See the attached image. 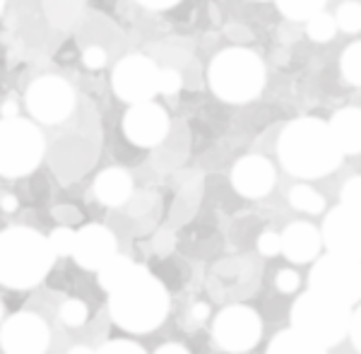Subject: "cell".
Masks as SVG:
<instances>
[{
    "label": "cell",
    "mask_w": 361,
    "mask_h": 354,
    "mask_svg": "<svg viewBox=\"0 0 361 354\" xmlns=\"http://www.w3.org/2000/svg\"><path fill=\"white\" fill-rule=\"evenodd\" d=\"M135 270H137L135 263H130V260L123 258V255H114V258L109 260L102 270H99V280H102L104 289L114 292V289H118Z\"/></svg>",
    "instance_id": "obj_20"
},
{
    "label": "cell",
    "mask_w": 361,
    "mask_h": 354,
    "mask_svg": "<svg viewBox=\"0 0 361 354\" xmlns=\"http://www.w3.org/2000/svg\"><path fill=\"white\" fill-rule=\"evenodd\" d=\"M73 255L82 268L102 270L116 255V236L106 227H102V224L82 227L78 231Z\"/></svg>",
    "instance_id": "obj_15"
},
{
    "label": "cell",
    "mask_w": 361,
    "mask_h": 354,
    "mask_svg": "<svg viewBox=\"0 0 361 354\" xmlns=\"http://www.w3.org/2000/svg\"><path fill=\"white\" fill-rule=\"evenodd\" d=\"M51 239L27 227H10L0 236V277L8 287H32L54 260Z\"/></svg>",
    "instance_id": "obj_3"
},
{
    "label": "cell",
    "mask_w": 361,
    "mask_h": 354,
    "mask_svg": "<svg viewBox=\"0 0 361 354\" xmlns=\"http://www.w3.org/2000/svg\"><path fill=\"white\" fill-rule=\"evenodd\" d=\"M258 251L263 255H277L282 251V236L275 231H263L258 239Z\"/></svg>",
    "instance_id": "obj_30"
},
{
    "label": "cell",
    "mask_w": 361,
    "mask_h": 354,
    "mask_svg": "<svg viewBox=\"0 0 361 354\" xmlns=\"http://www.w3.org/2000/svg\"><path fill=\"white\" fill-rule=\"evenodd\" d=\"M159 75L161 71L154 66V61H149L147 56L133 54L116 66L111 85L118 99H123L126 104H140L159 94Z\"/></svg>",
    "instance_id": "obj_9"
},
{
    "label": "cell",
    "mask_w": 361,
    "mask_h": 354,
    "mask_svg": "<svg viewBox=\"0 0 361 354\" xmlns=\"http://www.w3.org/2000/svg\"><path fill=\"white\" fill-rule=\"evenodd\" d=\"M267 354H325V345L294 328L279 333L267 347Z\"/></svg>",
    "instance_id": "obj_19"
},
{
    "label": "cell",
    "mask_w": 361,
    "mask_h": 354,
    "mask_svg": "<svg viewBox=\"0 0 361 354\" xmlns=\"http://www.w3.org/2000/svg\"><path fill=\"white\" fill-rule=\"evenodd\" d=\"M207 313H209V309H207L205 304H195V306H193V311H190V316H193V321H195V323H202V321L207 318Z\"/></svg>",
    "instance_id": "obj_36"
},
{
    "label": "cell",
    "mask_w": 361,
    "mask_h": 354,
    "mask_svg": "<svg viewBox=\"0 0 361 354\" xmlns=\"http://www.w3.org/2000/svg\"><path fill=\"white\" fill-rule=\"evenodd\" d=\"M44 135L27 118H3L0 123V173L5 178L27 176L44 159Z\"/></svg>",
    "instance_id": "obj_6"
},
{
    "label": "cell",
    "mask_w": 361,
    "mask_h": 354,
    "mask_svg": "<svg viewBox=\"0 0 361 354\" xmlns=\"http://www.w3.org/2000/svg\"><path fill=\"white\" fill-rule=\"evenodd\" d=\"M183 87V78L173 68H164L159 75V94H178V90Z\"/></svg>",
    "instance_id": "obj_28"
},
{
    "label": "cell",
    "mask_w": 361,
    "mask_h": 354,
    "mask_svg": "<svg viewBox=\"0 0 361 354\" xmlns=\"http://www.w3.org/2000/svg\"><path fill=\"white\" fill-rule=\"evenodd\" d=\"M169 311L166 292L145 268L133 272L118 289L111 292V313L121 328L147 333L164 321Z\"/></svg>",
    "instance_id": "obj_2"
},
{
    "label": "cell",
    "mask_w": 361,
    "mask_h": 354,
    "mask_svg": "<svg viewBox=\"0 0 361 354\" xmlns=\"http://www.w3.org/2000/svg\"><path fill=\"white\" fill-rule=\"evenodd\" d=\"M335 20H337V27H340L342 32H347V34L361 32V3H354V0H349V3L340 5Z\"/></svg>",
    "instance_id": "obj_25"
},
{
    "label": "cell",
    "mask_w": 361,
    "mask_h": 354,
    "mask_svg": "<svg viewBox=\"0 0 361 354\" xmlns=\"http://www.w3.org/2000/svg\"><path fill=\"white\" fill-rule=\"evenodd\" d=\"M49 347V328L34 313H17L3 326L5 354H44Z\"/></svg>",
    "instance_id": "obj_13"
},
{
    "label": "cell",
    "mask_w": 361,
    "mask_h": 354,
    "mask_svg": "<svg viewBox=\"0 0 361 354\" xmlns=\"http://www.w3.org/2000/svg\"><path fill=\"white\" fill-rule=\"evenodd\" d=\"M320 251V234L311 224L294 222L282 234V253L292 263H308Z\"/></svg>",
    "instance_id": "obj_16"
},
{
    "label": "cell",
    "mask_w": 361,
    "mask_h": 354,
    "mask_svg": "<svg viewBox=\"0 0 361 354\" xmlns=\"http://www.w3.org/2000/svg\"><path fill=\"white\" fill-rule=\"evenodd\" d=\"M123 133L137 147H157L169 135V114L152 99L130 104L123 116Z\"/></svg>",
    "instance_id": "obj_11"
},
{
    "label": "cell",
    "mask_w": 361,
    "mask_h": 354,
    "mask_svg": "<svg viewBox=\"0 0 361 354\" xmlns=\"http://www.w3.org/2000/svg\"><path fill=\"white\" fill-rule=\"evenodd\" d=\"M207 83L222 102L248 104L265 87V63L248 49H224L209 63Z\"/></svg>",
    "instance_id": "obj_4"
},
{
    "label": "cell",
    "mask_w": 361,
    "mask_h": 354,
    "mask_svg": "<svg viewBox=\"0 0 361 354\" xmlns=\"http://www.w3.org/2000/svg\"><path fill=\"white\" fill-rule=\"evenodd\" d=\"M15 116H20V114H17V104L13 99H8V102H5V106H3V118H15Z\"/></svg>",
    "instance_id": "obj_37"
},
{
    "label": "cell",
    "mask_w": 361,
    "mask_h": 354,
    "mask_svg": "<svg viewBox=\"0 0 361 354\" xmlns=\"http://www.w3.org/2000/svg\"><path fill=\"white\" fill-rule=\"evenodd\" d=\"M61 318H63L66 326H82V323L87 321V306L80 299H70L63 304Z\"/></svg>",
    "instance_id": "obj_27"
},
{
    "label": "cell",
    "mask_w": 361,
    "mask_h": 354,
    "mask_svg": "<svg viewBox=\"0 0 361 354\" xmlns=\"http://www.w3.org/2000/svg\"><path fill=\"white\" fill-rule=\"evenodd\" d=\"M70 354H94V352L87 350V347H75V350H70Z\"/></svg>",
    "instance_id": "obj_40"
},
{
    "label": "cell",
    "mask_w": 361,
    "mask_h": 354,
    "mask_svg": "<svg viewBox=\"0 0 361 354\" xmlns=\"http://www.w3.org/2000/svg\"><path fill=\"white\" fill-rule=\"evenodd\" d=\"M157 354H188L180 345H164L157 350Z\"/></svg>",
    "instance_id": "obj_38"
},
{
    "label": "cell",
    "mask_w": 361,
    "mask_h": 354,
    "mask_svg": "<svg viewBox=\"0 0 361 354\" xmlns=\"http://www.w3.org/2000/svg\"><path fill=\"white\" fill-rule=\"evenodd\" d=\"M289 202L301 212H308V214H318L325 210V200L318 190H313L311 185H294L289 190Z\"/></svg>",
    "instance_id": "obj_22"
},
{
    "label": "cell",
    "mask_w": 361,
    "mask_h": 354,
    "mask_svg": "<svg viewBox=\"0 0 361 354\" xmlns=\"http://www.w3.org/2000/svg\"><path fill=\"white\" fill-rule=\"evenodd\" d=\"M282 166L292 176L320 178L342 164V147L335 140L330 123L320 118H296L282 130L277 142Z\"/></svg>",
    "instance_id": "obj_1"
},
{
    "label": "cell",
    "mask_w": 361,
    "mask_h": 354,
    "mask_svg": "<svg viewBox=\"0 0 361 354\" xmlns=\"http://www.w3.org/2000/svg\"><path fill=\"white\" fill-rule=\"evenodd\" d=\"M275 282H277V289H279V292L289 294V292H294V289L299 287V275H296V270L284 268V270H279V272H277Z\"/></svg>",
    "instance_id": "obj_31"
},
{
    "label": "cell",
    "mask_w": 361,
    "mask_h": 354,
    "mask_svg": "<svg viewBox=\"0 0 361 354\" xmlns=\"http://www.w3.org/2000/svg\"><path fill=\"white\" fill-rule=\"evenodd\" d=\"M337 29H340V27H337V20L333 15H328V13H318V15H313L311 20L306 22V34L318 44L333 42Z\"/></svg>",
    "instance_id": "obj_23"
},
{
    "label": "cell",
    "mask_w": 361,
    "mask_h": 354,
    "mask_svg": "<svg viewBox=\"0 0 361 354\" xmlns=\"http://www.w3.org/2000/svg\"><path fill=\"white\" fill-rule=\"evenodd\" d=\"M231 185L243 198H263L275 185V166L260 154L243 157L231 169Z\"/></svg>",
    "instance_id": "obj_14"
},
{
    "label": "cell",
    "mask_w": 361,
    "mask_h": 354,
    "mask_svg": "<svg viewBox=\"0 0 361 354\" xmlns=\"http://www.w3.org/2000/svg\"><path fill=\"white\" fill-rule=\"evenodd\" d=\"M311 289H318L345 304H354L361 299V263L340 253L325 255L313 265Z\"/></svg>",
    "instance_id": "obj_7"
},
{
    "label": "cell",
    "mask_w": 361,
    "mask_h": 354,
    "mask_svg": "<svg viewBox=\"0 0 361 354\" xmlns=\"http://www.w3.org/2000/svg\"><path fill=\"white\" fill-rule=\"evenodd\" d=\"M342 202L349 207H359L361 210V176H354L349 178L342 188Z\"/></svg>",
    "instance_id": "obj_29"
},
{
    "label": "cell",
    "mask_w": 361,
    "mask_h": 354,
    "mask_svg": "<svg viewBox=\"0 0 361 354\" xmlns=\"http://www.w3.org/2000/svg\"><path fill=\"white\" fill-rule=\"evenodd\" d=\"M49 239H51V246H54V251L58 255H73L75 241H78V231H73L70 227H58Z\"/></svg>",
    "instance_id": "obj_26"
},
{
    "label": "cell",
    "mask_w": 361,
    "mask_h": 354,
    "mask_svg": "<svg viewBox=\"0 0 361 354\" xmlns=\"http://www.w3.org/2000/svg\"><path fill=\"white\" fill-rule=\"evenodd\" d=\"M99 354H145L140 350L137 345H133V342H109V345H104Z\"/></svg>",
    "instance_id": "obj_33"
},
{
    "label": "cell",
    "mask_w": 361,
    "mask_h": 354,
    "mask_svg": "<svg viewBox=\"0 0 361 354\" xmlns=\"http://www.w3.org/2000/svg\"><path fill=\"white\" fill-rule=\"evenodd\" d=\"M349 335H352L354 345H357V350L361 352V309L352 316V326H349Z\"/></svg>",
    "instance_id": "obj_34"
},
{
    "label": "cell",
    "mask_w": 361,
    "mask_h": 354,
    "mask_svg": "<svg viewBox=\"0 0 361 354\" xmlns=\"http://www.w3.org/2000/svg\"><path fill=\"white\" fill-rule=\"evenodd\" d=\"M94 195L104 205L118 207L130 200L133 195V178L123 169H106L97 176L94 181Z\"/></svg>",
    "instance_id": "obj_17"
},
{
    "label": "cell",
    "mask_w": 361,
    "mask_h": 354,
    "mask_svg": "<svg viewBox=\"0 0 361 354\" xmlns=\"http://www.w3.org/2000/svg\"><path fill=\"white\" fill-rule=\"evenodd\" d=\"M279 13L294 22H308L313 15L323 13L328 0H275Z\"/></svg>",
    "instance_id": "obj_21"
},
{
    "label": "cell",
    "mask_w": 361,
    "mask_h": 354,
    "mask_svg": "<svg viewBox=\"0 0 361 354\" xmlns=\"http://www.w3.org/2000/svg\"><path fill=\"white\" fill-rule=\"evenodd\" d=\"M27 111L39 123H63L75 109V90L58 75H44L27 90Z\"/></svg>",
    "instance_id": "obj_8"
},
{
    "label": "cell",
    "mask_w": 361,
    "mask_h": 354,
    "mask_svg": "<svg viewBox=\"0 0 361 354\" xmlns=\"http://www.w3.org/2000/svg\"><path fill=\"white\" fill-rule=\"evenodd\" d=\"M82 61L87 68H92V71H99V68L106 66V51L99 49V46H90V49L82 54Z\"/></svg>",
    "instance_id": "obj_32"
},
{
    "label": "cell",
    "mask_w": 361,
    "mask_h": 354,
    "mask_svg": "<svg viewBox=\"0 0 361 354\" xmlns=\"http://www.w3.org/2000/svg\"><path fill=\"white\" fill-rule=\"evenodd\" d=\"M340 71L345 83L361 87V42H354L345 49V54L340 58Z\"/></svg>",
    "instance_id": "obj_24"
},
{
    "label": "cell",
    "mask_w": 361,
    "mask_h": 354,
    "mask_svg": "<svg viewBox=\"0 0 361 354\" xmlns=\"http://www.w3.org/2000/svg\"><path fill=\"white\" fill-rule=\"evenodd\" d=\"M330 128L345 154H361V109L347 106L333 114Z\"/></svg>",
    "instance_id": "obj_18"
},
{
    "label": "cell",
    "mask_w": 361,
    "mask_h": 354,
    "mask_svg": "<svg viewBox=\"0 0 361 354\" xmlns=\"http://www.w3.org/2000/svg\"><path fill=\"white\" fill-rule=\"evenodd\" d=\"M15 207H17V200H15V195L5 193V195H3V210H5V212H13Z\"/></svg>",
    "instance_id": "obj_39"
},
{
    "label": "cell",
    "mask_w": 361,
    "mask_h": 354,
    "mask_svg": "<svg viewBox=\"0 0 361 354\" xmlns=\"http://www.w3.org/2000/svg\"><path fill=\"white\" fill-rule=\"evenodd\" d=\"M137 3L149 10H169V8H173V5H178L180 0H137Z\"/></svg>",
    "instance_id": "obj_35"
},
{
    "label": "cell",
    "mask_w": 361,
    "mask_h": 354,
    "mask_svg": "<svg viewBox=\"0 0 361 354\" xmlns=\"http://www.w3.org/2000/svg\"><path fill=\"white\" fill-rule=\"evenodd\" d=\"M323 239L333 253L361 260V210L342 202L330 210L323 224Z\"/></svg>",
    "instance_id": "obj_12"
},
{
    "label": "cell",
    "mask_w": 361,
    "mask_h": 354,
    "mask_svg": "<svg viewBox=\"0 0 361 354\" xmlns=\"http://www.w3.org/2000/svg\"><path fill=\"white\" fill-rule=\"evenodd\" d=\"M294 328L311 335L323 345H337L347 335L352 318H349V304L333 299L328 294L311 289L294 304L292 311Z\"/></svg>",
    "instance_id": "obj_5"
},
{
    "label": "cell",
    "mask_w": 361,
    "mask_h": 354,
    "mask_svg": "<svg viewBox=\"0 0 361 354\" xmlns=\"http://www.w3.org/2000/svg\"><path fill=\"white\" fill-rule=\"evenodd\" d=\"M263 323L248 306H229L214 321V340L229 352H246L260 340Z\"/></svg>",
    "instance_id": "obj_10"
}]
</instances>
